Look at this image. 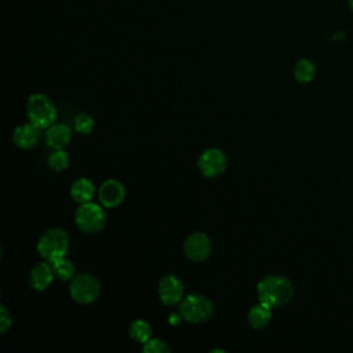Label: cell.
I'll use <instances>...</instances> for the list:
<instances>
[{
  "mask_svg": "<svg viewBox=\"0 0 353 353\" xmlns=\"http://www.w3.org/2000/svg\"><path fill=\"white\" fill-rule=\"evenodd\" d=\"M256 292L261 302L272 307L283 306L291 301L294 285L284 276H268L258 283Z\"/></svg>",
  "mask_w": 353,
  "mask_h": 353,
  "instance_id": "6da1fadb",
  "label": "cell"
},
{
  "mask_svg": "<svg viewBox=\"0 0 353 353\" xmlns=\"http://www.w3.org/2000/svg\"><path fill=\"white\" fill-rule=\"evenodd\" d=\"M69 248V236L62 229L47 230L37 243L39 254L50 263L65 256Z\"/></svg>",
  "mask_w": 353,
  "mask_h": 353,
  "instance_id": "7a4b0ae2",
  "label": "cell"
},
{
  "mask_svg": "<svg viewBox=\"0 0 353 353\" xmlns=\"http://www.w3.org/2000/svg\"><path fill=\"white\" fill-rule=\"evenodd\" d=\"M28 119L39 128H48L57 119V108L52 101L44 94H34L26 105Z\"/></svg>",
  "mask_w": 353,
  "mask_h": 353,
  "instance_id": "3957f363",
  "label": "cell"
},
{
  "mask_svg": "<svg viewBox=\"0 0 353 353\" xmlns=\"http://www.w3.org/2000/svg\"><path fill=\"white\" fill-rule=\"evenodd\" d=\"M179 313L189 323H204L211 319L214 306L210 299L200 294H190L179 303Z\"/></svg>",
  "mask_w": 353,
  "mask_h": 353,
  "instance_id": "277c9868",
  "label": "cell"
},
{
  "mask_svg": "<svg viewBox=\"0 0 353 353\" xmlns=\"http://www.w3.org/2000/svg\"><path fill=\"white\" fill-rule=\"evenodd\" d=\"M74 219L80 230L85 233H97L105 226L106 214L98 204L88 201L80 205L76 211Z\"/></svg>",
  "mask_w": 353,
  "mask_h": 353,
  "instance_id": "5b68a950",
  "label": "cell"
},
{
  "mask_svg": "<svg viewBox=\"0 0 353 353\" xmlns=\"http://www.w3.org/2000/svg\"><path fill=\"white\" fill-rule=\"evenodd\" d=\"M72 298L83 305L94 302L101 291L99 281L91 274H79L73 277L69 287Z\"/></svg>",
  "mask_w": 353,
  "mask_h": 353,
  "instance_id": "8992f818",
  "label": "cell"
},
{
  "mask_svg": "<svg viewBox=\"0 0 353 353\" xmlns=\"http://www.w3.org/2000/svg\"><path fill=\"white\" fill-rule=\"evenodd\" d=\"M226 164L228 161L223 152L216 148L204 150L197 161L200 172L207 178H214L221 175L225 171Z\"/></svg>",
  "mask_w": 353,
  "mask_h": 353,
  "instance_id": "52a82bcc",
  "label": "cell"
},
{
  "mask_svg": "<svg viewBox=\"0 0 353 353\" xmlns=\"http://www.w3.org/2000/svg\"><path fill=\"white\" fill-rule=\"evenodd\" d=\"M183 250L186 256L192 261H204L211 254V240L204 233H193L185 240Z\"/></svg>",
  "mask_w": 353,
  "mask_h": 353,
  "instance_id": "ba28073f",
  "label": "cell"
},
{
  "mask_svg": "<svg viewBox=\"0 0 353 353\" xmlns=\"http://www.w3.org/2000/svg\"><path fill=\"white\" fill-rule=\"evenodd\" d=\"M182 295H183V284L178 277L172 274H167L160 280L159 296L164 305L172 306L181 302Z\"/></svg>",
  "mask_w": 353,
  "mask_h": 353,
  "instance_id": "9c48e42d",
  "label": "cell"
},
{
  "mask_svg": "<svg viewBox=\"0 0 353 353\" xmlns=\"http://www.w3.org/2000/svg\"><path fill=\"white\" fill-rule=\"evenodd\" d=\"M125 196V190L121 182L116 181V179H108L105 181L98 192V197L99 201L103 207L106 208H113L117 207L119 204H121V201L124 200Z\"/></svg>",
  "mask_w": 353,
  "mask_h": 353,
  "instance_id": "30bf717a",
  "label": "cell"
},
{
  "mask_svg": "<svg viewBox=\"0 0 353 353\" xmlns=\"http://www.w3.org/2000/svg\"><path fill=\"white\" fill-rule=\"evenodd\" d=\"M40 141V128L34 124H22L14 131V142L21 149H32Z\"/></svg>",
  "mask_w": 353,
  "mask_h": 353,
  "instance_id": "8fae6325",
  "label": "cell"
},
{
  "mask_svg": "<svg viewBox=\"0 0 353 353\" xmlns=\"http://www.w3.org/2000/svg\"><path fill=\"white\" fill-rule=\"evenodd\" d=\"M54 269L52 266H50V262H41L37 263L32 272H30V285L37 290V291H44L50 287L52 277H54Z\"/></svg>",
  "mask_w": 353,
  "mask_h": 353,
  "instance_id": "7c38bea8",
  "label": "cell"
},
{
  "mask_svg": "<svg viewBox=\"0 0 353 353\" xmlns=\"http://www.w3.org/2000/svg\"><path fill=\"white\" fill-rule=\"evenodd\" d=\"M72 138V131L66 124H52L46 132V141L52 149L65 148Z\"/></svg>",
  "mask_w": 353,
  "mask_h": 353,
  "instance_id": "4fadbf2b",
  "label": "cell"
},
{
  "mask_svg": "<svg viewBox=\"0 0 353 353\" xmlns=\"http://www.w3.org/2000/svg\"><path fill=\"white\" fill-rule=\"evenodd\" d=\"M272 319V306L259 301L258 305H254L248 312V321L252 328H263L269 324Z\"/></svg>",
  "mask_w": 353,
  "mask_h": 353,
  "instance_id": "5bb4252c",
  "label": "cell"
},
{
  "mask_svg": "<svg viewBox=\"0 0 353 353\" xmlns=\"http://www.w3.org/2000/svg\"><path fill=\"white\" fill-rule=\"evenodd\" d=\"M94 193H95V188H94L92 182L88 181L87 178L76 179V181L72 183L70 194H72L73 200L77 201V203H80V204H84V203L91 201V199L94 197Z\"/></svg>",
  "mask_w": 353,
  "mask_h": 353,
  "instance_id": "9a60e30c",
  "label": "cell"
},
{
  "mask_svg": "<svg viewBox=\"0 0 353 353\" xmlns=\"http://www.w3.org/2000/svg\"><path fill=\"white\" fill-rule=\"evenodd\" d=\"M316 69L309 59H301L296 62L294 69V76L299 83H309L314 77Z\"/></svg>",
  "mask_w": 353,
  "mask_h": 353,
  "instance_id": "2e32d148",
  "label": "cell"
},
{
  "mask_svg": "<svg viewBox=\"0 0 353 353\" xmlns=\"http://www.w3.org/2000/svg\"><path fill=\"white\" fill-rule=\"evenodd\" d=\"M52 265V269H54V273L55 276L62 280V281H69V280H73L74 277V266L73 263L69 261V259H65V258H61L58 261H55Z\"/></svg>",
  "mask_w": 353,
  "mask_h": 353,
  "instance_id": "e0dca14e",
  "label": "cell"
},
{
  "mask_svg": "<svg viewBox=\"0 0 353 353\" xmlns=\"http://www.w3.org/2000/svg\"><path fill=\"white\" fill-rule=\"evenodd\" d=\"M150 334H152L150 325L146 321H143V320H135L130 325V335L137 342L146 343L150 339Z\"/></svg>",
  "mask_w": 353,
  "mask_h": 353,
  "instance_id": "ac0fdd59",
  "label": "cell"
},
{
  "mask_svg": "<svg viewBox=\"0 0 353 353\" xmlns=\"http://www.w3.org/2000/svg\"><path fill=\"white\" fill-rule=\"evenodd\" d=\"M47 163H48V165L52 170L62 171V170H65L69 165V157H68V154L62 149H55V152H52L48 156Z\"/></svg>",
  "mask_w": 353,
  "mask_h": 353,
  "instance_id": "d6986e66",
  "label": "cell"
},
{
  "mask_svg": "<svg viewBox=\"0 0 353 353\" xmlns=\"http://www.w3.org/2000/svg\"><path fill=\"white\" fill-rule=\"evenodd\" d=\"M74 128L80 134H90L94 130V119L88 114H79L74 119Z\"/></svg>",
  "mask_w": 353,
  "mask_h": 353,
  "instance_id": "ffe728a7",
  "label": "cell"
},
{
  "mask_svg": "<svg viewBox=\"0 0 353 353\" xmlns=\"http://www.w3.org/2000/svg\"><path fill=\"white\" fill-rule=\"evenodd\" d=\"M142 350L145 353H168L170 347L160 338H150L146 343H143Z\"/></svg>",
  "mask_w": 353,
  "mask_h": 353,
  "instance_id": "44dd1931",
  "label": "cell"
},
{
  "mask_svg": "<svg viewBox=\"0 0 353 353\" xmlns=\"http://www.w3.org/2000/svg\"><path fill=\"white\" fill-rule=\"evenodd\" d=\"M1 309V320H0V328H1V334H6L7 330L11 327V314L8 313L7 307L4 305L0 306Z\"/></svg>",
  "mask_w": 353,
  "mask_h": 353,
  "instance_id": "7402d4cb",
  "label": "cell"
},
{
  "mask_svg": "<svg viewBox=\"0 0 353 353\" xmlns=\"http://www.w3.org/2000/svg\"><path fill=\"white\" fill-rule=\"evenodd\" d=\"M181 319H182V316H181V313H179V312H178V313L172 312V313L168 316L170 324H172V325H176V324H179V323H181Z\"/></svg>",
  "mask_w": 353,
  "mask_h": 353,
  "instance_id": "603a6c76",
  "label": "cell"
},
{
  "mask_svg": "<svg viewBox=\"0 0 353 353\" xmlns=\"http://www.w3.org/2000/svg\"><path fill=\"white\" fill-rule=\"evenodd\" d=\"M349 4H350V8L353 10V0H349Z\"/></svg>",
  "mask_w": 353,
  "mask_h": 353,
  "instance_id": "cb8c5ba5",
  "label": "cell"
}]
</instances>
